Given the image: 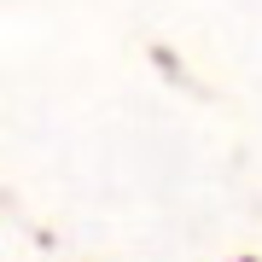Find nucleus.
<instances>
[{
    "instance_id": "1",
    "label": "nucleus",
    "mask_w": 262,
    "mask_h": 262,
    "mask_svg": "<svg viewBox=\"0 0 262 262\" xmlns=\"http://www.w3.org/2000/svg\"><path fill=\"white\" fill-rule=\"evenodd\" d=\"M245 262H251V256H245Z\"/></svg>"
}]
</instances>
